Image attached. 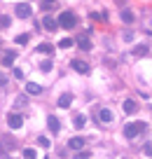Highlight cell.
Returning a JSON list of instances; mask_svg holds the SVG:
<instances>
[{"label":"cell","instance_id":"cell-1","mask_svg":"<svg viewBox=\"0 0 152 159\" xmlns=\"http://www.w3.org/2000/svg\"><path fill=\"white\" fill-rule=\"evenodd\" d=\"M145 122H131V124H127L124 126V136L127 138H136V136H140L143 131H145Z\"/></svg>","mask_w":152,"mask_h":159},{"label":"cell","instance_id":"cell-2","mask_svg":"<svg viewBox=\"0 0 152 159\" xmlns=\"http://www.w3.org/2000/svg\"><path fill=\"white\" fill-rule=\"evenodd\" d=\"M56 24L61 26V28H75V24H77V19H75V14L73 12H63V14L59 16V21H56Z\"/></svg>","mask_w":152,"mask_h":159},{"label":"cell","instance_id":"cell-3","mask_svg":"<svg viewBox=\"0 0 152 159\" xmlns=\"http://www.w3.org/2000/svg\"><path fill=\"white\" fill-rule=\"evenodd\" d=\"M7 124H10L12 129H21V126H24V117L16 115V112H12V115H7Z\"/></svg>","mask_w":152,"mask_h":159},{"label":"cell","instance_id":"cell-4","mask_svg":"<svg viewBox=\"0 0 152 159\" xmlns=\"http://www.w3.org/2000/svg\"><path fill=\"white\" fill-rule=\"evenodd\" d=\"M70 66H73V68H75V70H77V73H80V75H89V63H84V61H80V59H75V61H73V63H70Z\"/></svg>","mask_w":152,"mask_h":159},{"label":"cell","instance_id":"cell-5","mask_svg":"<svg viewBox=\"0 0 152 159\" xmlns=\"http://www.w3.org/2000/svg\"><path fill=\"white\" fill-rule=\"evenodd\" d=\"M70 103H73V94H70V91H66V94H61L59 96V108H70Z\"/></svg>","mask_w":152,"mask_h":159},{"label":"cell","instance_id":"cell-6","mask_svg":"<svg viewBox=\"0 0 152 159\" xmlns=\"http://www.w3.org/2000/svg\"><path fill=\"white\" fill-rule=\"evenodd\" d=\"M47 126H49V131H54V134L61 131V122L54 117V115H49V117H47Z\"/></svg>","mask_w":152,"mask_h":159},{"label":"cell","instance_id":"cell-7","mask_svg":"<svg viewBox=\"0 0 152 159\" xmlns=\"http://www.w3.org/2000/svg\"><path fill=\"white\" fill-rule=\"evenodd\" d=\"M16 14H19L21 19L30 16V5H28V2H19V5H16Z\"/></svg>","mask_w":152,"mask_h":159},{"label":"cell","instance_id":"cell-8","mask_svg":"<svg viewBox=\"0 0 152 159\" xmlns=\"http://www.w3.org/2000/svg\"><path fill=\"white\" fill-rule=\"evenodd\" d=\"M84 145H87V140H84V138H70V140H68V148L75 150V152H77V150H82Z\"/></svg>","mask_w":152,"mask_h":159},{"label":"cell","instance_id":"cell-9","mask_svg":"<svg viewBox=\"0 0 152 159\" xmlns=\"http://www.w3.org/2000/svg\"><path fill=\"white\" fill-rule=\"evenodd\" d=\"M26 94L38 96V94H42V87H40V84H35V82H28V84H26Z\"/></svg>","mask_w":152,"mask_h":159},{"label":"cell","instance_id":"cell-10","mask_svg":"<svg viewBox=\"0 0 152 159\" xmlns=\"http://www.w3.org/2000/svg\"><path fill=\"white\" fill-rule=\"evenodd\" d=\"M14 61H16V52H5V54H2V66H7V68H10Z\"/></svg>","mask_w":152,"mask_h":159},{"label":"cell","instance_id":"cell-11","mask_svg":"<svg viewBox=\"0 0 152 159\" xmlns=\"http://www.w3.org/2000/svg\"><path fill=\"white\" fill-rule=\"evenodd\" d=\"M124 112H127V115L138 112V103H136V101H131V98H129V101H124Z\"/></svg>","mask_w":152,"mask_h":159},{"label":"cell","instance_id":"cell-12","mask_svg":"<svg viewBox=\"0 0 152 159\" xmlns=\"http://www.w3.org/2000/svg\"><path fill=\"white\" fill-rule=\"evenodd\" d=\"M98 119H101L103 124H108V122H113V112H110L108 108H101V112H98Z\"/></svg>","mask_w":152,"mask_h":159},{"label":"cell","instance_id":"cell-13","mask_svg":"<svg viewBox=\"0 0 152 159\" xmlns=\"http://www.w3.org/2000/svg\"><path fill=\"white\" fill-rule=\"evenodd\" d=\"M42 26H44L47 30H56V26H59V24H56V19H54V16H44Z\"/></svg>","mask_w":152,"mask_h":159},{"label":"cell","instance_id":"cell-14","mask_svg":"<svg viewBox=\"0 0 152 159\" xmlns=\"http://www.w3.org/2000/svg\"><path fill=\"white\" fill-rule=\"evenodd\" d=\"M77 45L80 47H82V49H91V42H89V38H87V35H80V38H77Z\"/></svg>","mask_w":152,"mask_h":159},{"label":"cell","instance_id":"cell-15","mask_svg":"<svg viewBox=\"0 0 152 159\" xmlns=\"http://www.w3.org/2000/svg\"><path fill=\"white\" fill-rule=\"evenodd\" d=\"M84 122H87V117H84V115H80V112L73 117V124L77 126V129H82V126H84Z\"/></svg>","mask_w":152,"mask_h":159},{"label":"cell","instance_id":"cell-16","mask_svg":"<svg viewBox=\"0 0 152 159\" xmlns=\"http://www.w3.org/2000/svg\"><path fill=\"white\" fill-rule=\"evenodd\" d=\"M133 19H136V16H133L131 10H122V21H124V24H131Z\"/></svg>","mask_w":152,"mask_h":159},{"label":"cell","instance_id":"cell-17","mask_svg":"<svg viewBox=\"0 0 152 159\" xmlns=\"http://www.w3.org/2000/svg\"><path fill=\"white\" fill-rule=\"evenodd\" d=\"M145 54H147V47H145V45L133 47V56H145Z\"/></svg>","mask_w":152,"mask_h":159},{"label":"cell","instance_id":"cell-18","mask_svg":"<svg viewBox=\"0 0 152 159\" xmlns=\"http://www.w3.org/2000/svg\"><path fill=\"white\" fill-rule=\"evenodd\" d=\"M38 52H42V54H52V52H54V47L44 42V45H40V47H38Z\"/></svg>","mask_w":152,"mask_h":159},{"label":"cell","instance_id":"cell-19","mask_svg":"<svg viewBox=\"0 0 152 159\" xmlns=\"http://www.w3.org/2000/svg\"><path fill=\"white\" fill-rule=\"evenodd\" d=\"M59 47H61V49H68V47H73V40H70V38H63V40L59 42Z\"/></svg>","mask_w":152,"mask_h":159},{"label":"cell","instance_id":"cell-20","mask_svg":"<svg viewBox=\"0 0 152 159\" xmlns=\"http://www.w3.org/2000/svg\"><path fill=\"white\" fill-rule=\"evenodd\" d=\"M38 154H35V150H30V148H26L24 150V159H35Z\"/></svg>","mask_w":152,"mask_h":159},{"label":"cell","instance_id":"cell-21","mask_svg":"<svg viewBox=\"0 0 152 159\" xmlns=\"http://www.w3.org/2000/svg\"><path fill=\"white\" fill-rule=\"evenodd\" d=\"M12 148H14L12 138H2V150H12Z\"/></svg>","mask_w":152,"mask_h":159},{"label":"cell","instance_id":"cell-22","mask_svg":"<svg viewBox=\"0 0 152 159\" xmlns=\"http://www.w3.org/2000/svg\"><path fill=\"white\" fill-rule=\"evenodd\" d=\"M40 68H42V73H49V70H52V61H42Z\"/></svg>","mask_w":152,"mask_h":159},{"label":"cell","instance_id":"cell-23","mask_svg":"<svg viewBox=\"0 0 152 159\" xmlns=\"http://www.w3.org/2000/svg\"><path fill=\"white\" fill-rule=\"evenodd\" d=\"M38 143L42 145V148H49V138H47V136H40V138H38Z\"/></svg>","mask_w":152,"mask_h":159},{"label":"cell","instance_id":"cell-24","mask_svg":"<svg viewBox=\"0 0 152 159\" xmlns=\"http://www.w3.org/2000/svg\"><path fill=\"white\" fill-rule=\"evenodd\" d=\"M28 42V35H16V45H26Z\"/></svg>","mask_w":152,"mask_h":159},{"label":"cell","instance_id":"cell-25","mask_svg":"<svg viewBox=\"0 0 152 159\" xmlns=\"http://www.w3.org/2000/svg\"><path fill=\"white\" fill-rule=\"evenodd\" d=\"M0 26L7 28V26H10V16H0Z\"/></svg>","mask_w":152,"mask_h":159},{"label":"cell","instance_id":"cell-26","mask_svg":"<svg viewBox=\"0 0 152 159\" xmlns=\"http://www.w3.org/2000/svg\"><path fill=\"white\" fill-rule=\"evenodd\" d=\"M143 152H145V154H147V157H152V145H150V143H147V145H145V148H143Z\"/></svg>","mask_w":152,"mask_h":159},{"label":"cell","instance_id":"cell-27","mask_svg":"<svg viewBox=\"0 0 152 159\" xmlns=\"http://www.w3.org/2000/svg\"><path fill=\"white\" fill-rule=\"evenodd\" d=\"M19 105H26V96H19V98H16V108H19Z\"/></svg>","mask_w":152,"mask_h":159},{"label":"cell","instance_id":"cell-28","mask_svg":"<svg viewBox=\"0 0 152 159\" xmlns=\"http://www.w3.org/2000/svg\"><path fill=\"white\" fill-rule=\"evenodd\" d=\"M75 159H89V152H77V157Z\"/></svg>","mask_w":152,"mask_h":159},{"label":"cell","instance_id":"cell-29","mask_svg":"<svg viewBox=\"0 0 152 159\" xmlns=\"http://www.w3.org/2000/svg\"><path fill=\"white\" fill-rule=\"evenodd\" d=\"M44 2H47V5H52V2H56V0H44Z\"/></svg>","mask_w":152,"mask_h":159}]
</instances>
